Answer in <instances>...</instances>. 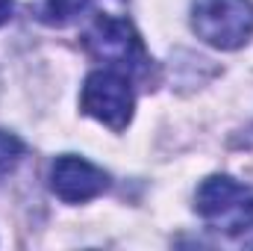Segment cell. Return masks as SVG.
Wrapping results in <instances>:
<instances>
[{
  "instance_id": "8",
  "label": "cell",
  "mask_w": 253,
  "mask_h": 251,
  "mask_svg": "<svg viewBox=\"0 0 253 251\" xmlns=\"http://www.w3.org/2000/svg\"><path fill=\"white\" fill-rule=\"evenodd\" d=\"M12 18V0H0V27Z\"/></svg>"
},
{
  "instance_id": "4",
  "label": "cell",
  "mask_w": 253,
  "mask_h": 251,
  "mask_svg": "<svg viewBox=\"0 0 253 251\" xmlns=\"http://www.w3.org/2000/svg\"><path fill=\"white\" fill-rule=\"evenodd\" d=\"M80 107L85 116L97 119L100 125L109 130L121 133L129 119H132V107H135V95H132V83L129 77L112 68H100L91 71L83 83V95H80Z\"/></svg>"
},
{
  "instance_id": "7",
  "label": "cell",
  "mask_w": 253,
  "mask_h": 251,
  "mask_svg": "<svg viewBox=\"0 0 253 251\" xmlns=\"http://www.w3.org/2000/svg\"><path fill=\"white\" fill-rule=\"evenodd\" d=\"M24 157V142L6 130H0V169H12Z\"/></svg>"
},
{
  "instance_id": "1",
  "label": "cell",
  "mask_w": 253,
  "mask_h": 251,
  "mask_svg": "<svg viewBox=\"0 0 253 251\" xmlns=\"http://www.w3.org/2000/svg\"><path fill=\"white\" fill-rule=\"evenodd\" d=\"M83 45L97 63H103L112 71H121L126 77L150 74V57L144 51V42L126 18L97 15L94 24L85 30Z\"/></svg>"
},
{
  "instance_id": "2",
  "label": "cell",
  "mask_w": 253,
  "mask_h": 251,
  "mask_svg": "<svg viewBox=\"0 0 253 251\" xmlns=\"http://www.w3.org/2000/svg\"><path fill=\"white\" fill-rule=\"evenodd\" d=\"M194 210L209 225H215L218 231H227L230 237L248 240V234L253 231V189L239 184L230 175L206 178L197 187Z\"/></svg>"
},
{
  "instance_id": "5",
  "label": "cell",
  "mask_w": 253,
  "mask_h": 251,
  "mask_svg": "<svg viewBox=\"0 0 253 251\" xmlns=\"http://www.w3.org/2000/svg\"><path fill=\"white\" fill-rule=\"evenodd\" d=\"M109 187V175L103 169H97L94 163L65 154L50 166V189L56 198H62L65 204H83L97 198L103 189Z\"/></svg>"
},
{
  "instance_id": "6",
  "label": "cell",
  "mask_w": 253,
  "mask_h": 251,
  "mask_svg": "<svg viewBox=\"0 0 253 251\" xmlns=\"http://www.w3.org/2000/svg\"><path fill=\"white\" fill-rule=\"evenodd\" d=\"M88 6H91V0H36L33 15L47 27H65V24L77 21Z\"/></svg>"
},
{
  "instance_id": "3",
  "label": "cell",
  "mask_w": 253,
  "mask_h": 251,
  "mask_svg": "<svg viewBox=\"0 0 253 251\" xmlns=\"http://www.w3.org/2000/svg\"><path fill=\"white\" fill-rule=\"evenodd\" d=\"M191 27L197 39L218 51H236L253 36L251 0H194Z\"/></svg>"
}]
</instances>
